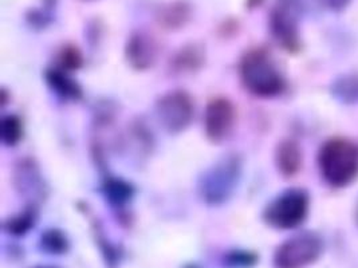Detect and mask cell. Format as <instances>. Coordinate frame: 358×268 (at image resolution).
Instances as JSON below:
<instances>
[{
    "mask_svg": "<svg viewBox=\"0 0 358 268\" xmlns=\"http://www.w3.org/2000/svg\"><path fill=\"white\" fill-rule=\"evenodd\" d=\"M241 78L245 89L259 97H274L285 89V80L266 49L247 51L241 62Z\"/></svg>",
    "mask_w": 358,
    "mask_h": 268,
    "instance_id": "cell-1",
    "label": "cell"
},
{
    "mask_svg": "<svg viewBox=\"0 0 358 268\" xmlns=\"http://www.w3.org/2000/svg\"><path fill=\"white\" fill-rule=\"evenodd\" d=\"M320 169L326 181L341 188L358 176V149L345 138H331L320 151Z\"/></svg>",
    "mask_w": 358,
    "mask_h": 268,
    "instance_id": "cell-2",
    "label": "cell"
},
{
    "mask_svg": "<svg viewBox=\"0 0 358 268\" xmlns=\"http://www.w3.org/2000/svg\"><path fill=\"white\" fill-rule=\"evenodd\" d=\"M309 212V199L303 191H287L266 209L264 218L278 230H293L301 225Z\"/></svg>",
    "mask_w": 358,
    "mask_h": 268,
    "instance_id": "cell-3",
    "label": "cell"
},
{
    "mask_svg": "<svg viewBox=\"0 0 358 268\" xmlns=\"http://www.w3.org/2000/svg\"><path fill=\"white\" fill-rule=\"evenodd\" d=\"M322 252L321 239L314 234H301L286 240L275 252L277 268H306Z\"/></svg>",
    "mask_w": 358,
    "mask_h": 268,
    "instance_id": "cell-4",
    "label": "cell"
},
{
    "mask_svg": "<svg viewBox=\"0 0 358 268\" xmlns=\"http://www.w3.org/2000/svg\"><path fill=\"white\" fill-rule=\"evenodd\" d=\"M236 112L231 100L216 98L211 100L204 113V129L213 142L223 141L235 125Z\"/></svg>",
    "mask_w": 358,
    "mask_h": 268,
    "instance_id": "cell-5",
    "label": "cell"
},
{
    "mask_svg": "<svg viewBox=\"0 0 358 268\" xmlns=\"http://www.w3.org/2000/svg\"><path fill=\"white\" fill-rule=\"evenodd\" d=\"M159 117L171 132L184 129L194 116V105L185 93H172L159 102Z\"/></svg>",
    "mask_w": 358,
    "mask_h": 268,
    "instance_id": "cell-6",
    "label": "cell"
},
{
    "mask_svg": "<svg viewBox=\"0 0 358 268\" xmlns=\"http://www.w3.org/2000/svg\"><path fill=\"white\" fill-rule=\"evenodd\" d=\"M270 29L278 42L286 50H296L299 47L298 23L290 8L286 6H277L270 14Z\"/></svg>",
    "mask_w": 358,
    "mask_h": 268,
    "instance_id": "cell-7",
    "label": "cell"
},
{
    "mask_svg": "<svg viewBox=\"0 0 358 268\" xmlns=\"http://www.w3.org/2000/svg\"><path fill=\"white\" fill-rule=\"evenodd\" d=\"M191 17V7L188 3L178 0L163 7L159 13V23L164 29L175 30L187 24Z\"/></svg>",
    "mask_w": 358,
    "mask_h": 268,
    "instance_id": "cell-8",
    "label": "cell"
},
{
    "mask_svg": "<svg viewBox=\"0 0 358 268\" xmlns=\"http://www.w3.org/2000/svg\"><path fill=\"white\" fill-rule=\"evenodd\" d=\"M128 55L131 61L138 62V66L143 67V62L149 65L156 55V43L147 34H134L128 42Z\"/></svg>",
    "mask_w": 358,
    "mask_h": 268,
    "instance_id": "cell-9",
    "label": "cell"
},
{
    "mask_svg": "<svg viewBox=\"0 0 358 268\" xmlns=\"http://www.w3.org/2000/svg\"><path fill=\"white\" fill-rule=\"evenodd\" d=\"M277 163L285 176L295 174L302 164V153L294 141H285L278 148Z\"/></svg>",
    "mask_w": 358,
    "mask_h": 268,
    "instance_id": "cell-10",
    "label": "cell"
},
{
    "mask_svg": "<svg viewBox=\"0 0 358 268\" xmlns=\"http://www.w3.org/2000/svg\"><path fill=\"white\" fill-rule=\"evenodd\" d=\"M1 135L3 141L8 145H14L17 140L20 138L22 129L20 122L15 117H7L3 119V128H1Z\"/></svg>",
    "mask_w": 358,
    "mask_h": 268,
    "instance_id": "cell-11",
    "label": "cell"
},
{
    "mask_svg": "<svg viewBox=\"0 0 358 268\" xmlns=\"http://www.w3.org/2000/svg\"><path fill=\"white\" fill-rule=\"evenodd\" d=\"M326 6L333 11H342L345 10L352 0H324Z\"/></svg>",
    "mask_w": 358,
    "mask_h": 268,
    "instance_id": "cell-12",
    "label": "cell"
},
{
    "mask_svg": "<svg viewBox=\"0 0 358 268\" xmlns=\"http://www.w3.org/2000/svg\"><path fill=\"white\" fill-rule=\"evenodd\" d=\"M263 3V0H247V7L252 8V7H258Z\"/></svg>",
    "mask_w": 358,
    "mask_h": 268,
    "instance_id": "cell-13",
    "label": "cell"
}]
</instances>
